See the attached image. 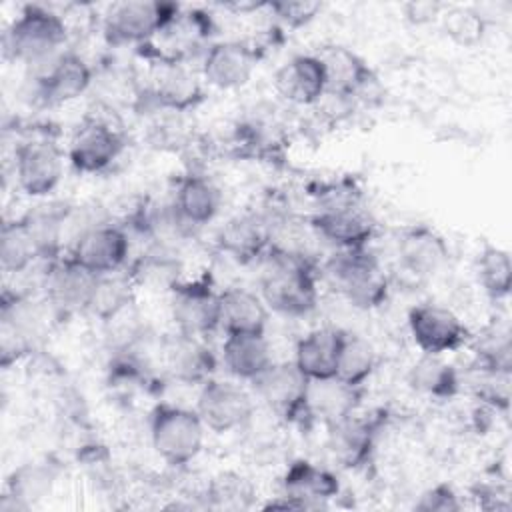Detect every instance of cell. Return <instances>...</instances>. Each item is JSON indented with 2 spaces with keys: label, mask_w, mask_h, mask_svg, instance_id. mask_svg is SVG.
Listing matches in <instances>:
<instances>
[{
  "label": "cell",
  "mask_w": 512,
  "mask_h": 512,
  "mask_svg": "<svg viewBox=\"0 0 512 512\" xmlns=\"http://www.w3.org/2000/svg\"><path fill=\"white\" fill-rule=\"evenodd\" d=\"M260 298L282 316H306L318 304V282L310 260L286 248H270L260 274Z\"/></svg>",
  "instance_id": "6da1fadb"
},
{
  "label": "cell",
  "mask_w": 512,
  "mask_h": 512,
  "mask_svg": "<svg viewBox=\"0 0 512 512\" xmlns=\"http://www.w3.org/2000/svg\"><path fill=\"white\" fill-rule=\"evenodd\" d=\"M66 38V24L56 12L28 4L4 34V56L40 68L64 52Z\"/></svg>",
  "instance_id": "7a4b0ae2"
},
{
  "label": "cell",
  "mask_w": 512,
  "mask_h": 512,
  "mask_svg": "<svg viewBox=\"0 0 512 512\" xmlns=\"http://www.w3.org/2000/svg\"><path fill=\"white\" fill-rule=\"evenodd\" d=\"M326 276L356 308H378L388 298V276L368 248L336 250L326 262Z\"/></svg>",
  "instance_id": "3957f363"
},
{
  "label": "cell",
  "mask_w": 512,
  "mask_h": 512,
  "mask_svg": "<svg viewBox=\"0 0 512 512\" xmlns=\"http://www.w3.org/2000/svg\"><path fill=\"white\" fill-rule=\"evenodd\" d=\"M204 422L196 410L158 404L150 416V440L156 454L170 466H186L204 446Z\"/></svg>",
  "instance_id": "277c9868"
},
{
  "label": "cell",
  "mask_w": 512,
  "mask_h": 512,
  "mask_svg": "<svg viewBox=\"0 0 512 512\" xmlns=\"http://www.w3.org/2000/svg\"><path fill=\"white\" fill-rule=\"evenodd\" d=\"M178 4L158 0L120 2L110 8L104 20V34L110 44H146L150 42L176 14Z\"/></svg>",
  "instance_id": "5b68a950"
},
{
  "label": "cell",
  "mask_w": 512,
  "mask_h": 512,
  "mask_svg": "<svg viewBox=\"0 0 512 512\" xmlns=\"http://www.w3.org/2000/svg\"><path fill=\"white\" fill-rule=\"evenodd\" d=\"M252 386L258 398L280 418L288 422H302L312 418L308 406L310 380L292 362H272Z\"/></svg>",
  "instance_id": "8992f818"
},
{
  "label": "cell",
  "mask_w": 512,
  "mask_h": 512,
  "mask_svg": "<svg viewBox=\"0 0 512 512\" xmlns=\"http://www.w3.org/2000/svg\"><path fill=\"white\" fill-rule=\"evenodd\" d=\"M170 292L172 320L180 334L204 338L220 328V292L210 280L178 282Z\"/></svg>",
  "instance_id": "52a82bcc"
},
{
  "label": "cell",
  "mask_w": 512,
  "mask_h": 512,
  "mask_svg": "<svg viewBox=\"0 0 512 512\" xmlns=\"http://www.w3.org/2000/svg\"><path fill=\"white\" fill-rule=\"evenodd\" d=\"M194 410L206 428L222 434L248 424L254 416V402L242 386L210 378L200 386Z\"/></svg>",
  "instance_id": "ba28073f"
},
{
  "label": "cell",
  "mask_w": 512,
  "mask_h": 512,
  "mask_svg": "<svg viewBox=\"0 0 512 512\" xmlns=\"http://www.w3.org/2000/svg\"><path fill=\"white\" fill-rule=\"evenodd\" d=\"M98 276L80 266L70 256L52 258L44 268L42 288L46 302L58 314H72L88 310L96 290Z\"/></svg>",
  "instance_id": "9c48e42d"
},
{
  "label": "cell",
  "mask_w": 512,
  "mask_h": 512,
  "mask_svg": "<svg viewBox=\"0 0 512 512\" xmlns=\"http://www.w3.org/2000/svg\"><path fill=\"white\" fill-rule=\"evenodd\" d=\"M124 138L114 122L100 116H88L74 132L68 158L78 172L96 174L106 170L122 152Z\"/></svg>",
  "instance_id": "30bf717a"
},
{
  "label": "cell",
  "mask_w": 512,
  "mask_h": 512,
  "mask_svg": "<svg viewBox=\"0 0 512 512\" xmlns=\"http://www.w3.org/2000/svg\"><path fill=\"white\" fill-rule=\"evenodd\" d=\"M408 326L422 354L442 356L458 350L468 340V330L446 306L424 302L410 310Z\"/></svg>",
  "instance_id": "8fae6325"
},
{
  "label": "cell",
  "mask_w": 512,
  "mask_h": 512,
  "mask_svg": "<svg viewBox=\"0 0 512 512\" xmlns=\"http://www.w3.org/2000/svg\"><path fill=\"white\" fill-rule=\"evenodd\" d=\"M128 252L130 240L124 228L94 224L72 242L68 256L96 276H104L118 272L128 260Z\"/></svg>",
  "instance_id": "7c38bea8"
},
{
  "label": "cell",
  "mask_w": 512,
  "mask_h": 512,
  "mask_svg": "<svg viewBox=\"0 0 512 512\" xmlns=\"http://www.w3.org/2000/svg\"><path fill=\"white\" fill-rule=\"evenodd\" d=\"M310 224L318 238L336 246V250L366 248L374 236L372 218L354 200L328 202L312 216Z\"/></svg>",
  "instance_id": "4fadbf2b"
},
{
  "label": "cell",
  "mask_w": 512,
  "mask_h": 512,
  "mask_svg": "<svg viewBox=\"0 0 512 512\" xmlns=\"http://www.w3.org/2000/svg\"><path fill=\"white\" fill-rule=\"evenodd\" d=\"M18 188L32 196H48L62 180V152L46 140L24 142L14 152Z\"/></svg>",
  "instance_id": "5bb4252c"
},
{
  "label": "cell",
  "mask_w": 512,
  "mask_h": 512,
  "mask_svg": "<svg viewBox=\"0 0 512 512\" xmlns=\"http://www.w3.org/2000/svg\"><path fill=\"white\" fill-rule=\"evenodd\" d=\"M36 92L44 104H64L84 94L92 82V70L76 52H60L48 64L36 68Z\"/></svg>",
  "instance_id": "9a60e30c"
},
{
  "label": "cell",
  "mask_w": 512,
  "mask_h": 512,
  "mask_svg": "<svg viewBox=\"0 0 512 512\" xmlns=\"http://www.w3.org/2000/svg\"><path fill=\"white\" fill-rule=\"evenodd\" d=\"M340 490L338 478L308 460H296L288 466L282 478L284 502L270 504L272 508H320L326 500L336 496Z\"/></svg>",
  "instance_id": "2e32d148"
},
{
  "label": "cell",
  "mask_w": 512,
  "mask_h": 512,
  "mask_svg": "<svg viewBox=\"0 0 512 512\" xmlns=\"http://www.w3.org/2000/svg\"><path fill=\"white\" fill-rule=\"evenodd\" d=\"M256 68V52L246 42H216L206 50L202 74L206 82L220 90L244 86Z\"/></svg>",
  "instance_id": "e0dca14e"
},
{
  "label": "cell",
  "mask_w": 512,
  "mask_h": 512,
  "mask_svg": "<svg viewBox=\"0 0 512 512\" xmlns=\"http://www.w3.org/2000/svg\"><path fill=\"white\" fill-rule=\"evenodd\" d=\"M274 88L292 104L310 106L320 102L326 94V78L318 56L300 54L290 58L274 74Z\"/></svg>",
  "instance_id": "ac0fdd59"
},
{
  "label": "cell",
  "mask_w": 512,
  "mask_h": 512,
  "mask_svg": "<svg viewBox=\"0 0 512 512\" xmlns=\"http://www.w3.org/2000/svg\"><path fill=\"white\" fill-rule=\"evenodd\" d=\"M316 56L324 68V96L350 98L374 80V74L368 68V64L356 52L344 46H324Z\"/></svg>",
  "instance_id": "d6986e66"
},
{
  "label": "cell",
  "mask_w": 512,
  "mask_h": 512,
  "mask_svg": "<svg viewBox=\"0 0 512 512\" xmlns=\"http://www.w3.org/2000/svg\"><path fill=\"white\" fill-rule=\"evenodd\" d=\"M344 332L336 328H318L298 340L294 364L310 380H328L336 376L338 354Z\"/></svg>",
  "instance_id": "ffe728a7"
},
{
  "label": "cell",
  "mask_w": 512,
  "mask_h": 512,
  "mask_svg": "<svg viewBox=\"0 0 512 512\" xmlns=\"http://www.w3.org/2000/svg\"><path fill=\"white\" fill-rule=\"evenodd\" d=\"M382 418H356L354 414L346 420L328 426L330 428V450L336 460H340L346 468L362 466L370 460L374 450L376 434Z\"/></svg>",
  "instance_id": "44dd1931"
},
{
  "label": "cell",
  "mask_w": 512,
  "mask_h": 512,
  "mask_svg": "<svg viewBox=\"0 0 512 512\" xmlns=\"http://www.w3.org/2000/svg\"><path fill=\"white\" fill-rule=\"evenodd\" d=\"M166 366L178 382L202 386L216 370V356L202 338L178 332L166 346Z\"/></svg>",
  "instance_id": "7402d4cb"
},
{
  "label": "cell",
  "mask_w": 512,
  "mask_h": 512,
  "mask_svg": "<svg viewBox=\"0 0 512 512\" xmlns=\"http://www.w3.org/2000/svg\"><path fill=\"white\" fill-rule=\"evenodd\" d=\"M172 206L192 230L212 222L220 210V190L200 174H188L176 184Z\"/></svg>",
  "instance_id": "603a6c76"
},
{
  "label": "cell",
  "mask_w": 512,
  "mask_h": 512,
  "mask_svg": "<svg viewBox=\"0 0 512 512\" xmlns=\"http://www.w3.org/2000/svg\"><path fill=\"white\" fill-rule=\"evenodd\" d=\"M268 306L246 288H226L220 292V328L224 334H264Z\"/></svg>",
  "instance_id": "cb8c5ba5"
},
{
  "label": "cell",
  "mask_w": 512,
  "mask_h": 512,
  "mask_svg": "<svg viewBox=\"0 0 512 512\" xmlns=\"http://www.w3.org/2000/svg\"><path fill=\"white\" fill-rule=\"evenodd\" d=\"M270 244V232L264 218L254 214H244L228 220L220 234L218 246L232 260L240 264H248L260 258Z\"/></svg>",
  "instance_id": "d4e9b609"
},
{
  "label": "cell",
  "mask_w": 512,
  "mask_h": 512,
  "mask_svg": "<svg viewBox=\"0 0 512 512\" xmlns=\"http://www.w3.org/2000/svg\"><path fill=\"white\" fill-rule=\"evenodd\" d=\"M226 370L238 380H256L274 360L264 334H226L222 344Z\"/></svg>",
  "instance_id": "484cf974"
},
{
  "label": "cell",
  "mask_w": 512,
  "mask_h": 512,
  "mask_svg": "<svg viewBox=\"0 0 512 512\" xmlns=\"http://www.w3.org/2000/svg\"><path fill=\"white\" fill-rule=\"evenodd\" d=\"M360 394H362V388L350 386L338 380L336 376L328 380L310 382V390H308L310 414L322 418L326 426H334L356 412Z\"/></svg>",
  "instance_id": "4316f807"
},
{
  "label": "cell",
  "mask_w": 512,
  "mask_h": 512,
  "mask_svg": "<svg viewBox=\"0 0 512 512\" xmlns=\"http://www.w3.org/2000/svg\"><path fill=\"white\" fill-rule=\"evenodd\" d=\"M448 258L444 240L428 226L410 228L400 242V260L416 276L434 274Z\"/></svg>",
  "instance_id": "83f0119b"
},
{
  "label": "cell",
  "mask_w": 512,
  "mask_h": 512,
  "mask_svg": "<svg viewBox=\"0 0 512 512\" xmlns=\"http://www.w3.org/2000/svg\"><path fill=\"white\" fill-rule=\"evenodd\" d=\"M38 258H44V254L28 218L6 222L0 234L2 270L8 274H20L28 270Z\"/></svg>",
  "instance_id": "f1b7e54d"
},
{
  "label": "cell",
  "mask_w": 512,
  "mask_h": 512,
  "mask_svg": "<svg viewBox=\"0 0 512 512\" xmlns=\"http://www.w3.org/2000/svg\"><path fill=\"white\" fill-rule=\"evenodd\" d=\"M408 384L428 398L448 400L458 394L460 378L456 368L440 356L422 354L408 372Z\"/></svg>",
  "instance_id": "f546056e"
},
{
  "label": "cell",
  "mask_w": 512,
  "mask_h": 512,
  "mask_svg": "<svg viewBox=\"0 0 512 512\" xmlns=\"http://www.w3.org/2000/svg\"><path fill=\"white\" fill-rule=\"evenodd\" d=\"M200 98L202 88L194 74L182 68V64H164V70L152 88V100L160 108L182 112L196 106Z\"/></svg>",
  "instance_id": "4dcf8cb0"
},
{
  "label": "cell",
  "mask_w": 512,
  "mask_h": 512,
  "mask_svg": "<svg viewBox=\"0 0 512 512\" xmlns=\"http://www.w3.org/2000/svg\"><path fill=\"white\" fill-rule=\"evenodd\" d=\"M376 368V352L368 340L356 334L344 332L338 364H336V378L362 388L364 382L372 376Z\"/></svg>",
  "instance_id": "1f68e13d"
},
{
  "label": "cell",
  "mask_w": 512,
  "mask_h": 512,
  "mask_svg": "<svg viewBox=\"0 0 512 512\" xmlns=\"http://www.w3.org/2000/svg\"><path fill=\"white\" fill-rule=\"evenodd\" d=\"M132 282H134L132 276H118L116 272L98 276L88 312H92L104 322L114 320L130 304Z\"/></svg>",
  "instance_id": "d6a6232c"
},
{
  "label": "cell",
  "mask_w": 512,
  "mask_h": 512,
  "mask_svg": "<svg viewBox=\"0 0 512 512\" xmlns=\"http://www.w3.org/2000/svg\"><path fill=\"white\" fill-rule=\"evenodd\" d=\"M478 282L492 300H502L510 294L512 262L510 254L498 246H486L478 256Z\"/></svg>",
  "instance_id": "836d02e7"
},
{
  "label": "cell",
  "mask_w": 512,
  "mask_h": 512,
  "mask_svg": "<svg viewBox=\"0 0 512 512\" xmlns=\"http://www.w3.org/2000/svg\"><path fill=\"white\" fill-rule=\"evenodd\" d=\"M442 28L454 44L470 48L484 38L486 18L474 6H452L442 12Z\"/></svg>",
  "instance_id": "e575fe53"
},
{
  "label": "cell",
  "mask_w": 512,
  "mask_h": 512,
  "mask_svg": "<svg viewBox=\"0 0 512 512\" xmlns=\"http://www.w3.org/2000/svg\"><path fill=\"white\" fill-rule=\"evenodd\" d=\"M52 474L48 468L34 464L24 466L14 472V476L8 482V492L4 496H10L16 500V508L26 510L30 506V500L44 496L50 490Z\"/></svg>",
  "instance_id": "d590c367"
},
{
  "label": "cell",
  "mask_w": 512,
  "mask_h": 512,
  "mask_svg": "<svg viewBox=\"0 0 512 512\" xmlns=\"http://www.w3.org/2000/svg\"><path fill=\"white\" fill-rule=\"evenodd\" d=\"M132 280L140 282H150L152 286H166L172 290L180 280H178V262L164 250H152L144 254L134 270H132Z\"/></svg>",
  "instance_id": "8d00e7d4"
},
{
  "label": "cell",
  "mask_w": 512,
  "mask_h": 512,
  "mask_svg": "<svg viewBox=\"0 0 512 512\" xmlns=\"http://www.w3.org/2000/svg\"><path fill=\"white\" fill-rule=\"evenodd\" d=\"M282 22H286L288 26L292 28H298V26H304L308 24L316 14L318 10L322 8L320 2H310V0H294V2H272V4H266Z\"/></svg>",
  "instance_id": "74e56055"
},
{
  "label": "cell",
  "mask_w": 512,
  "mask_h": 512,
  "mask_svg": "<svg viewBox=\"0 0 512 512\" xmlns=\"http://www.w3.org/2000/svg\"><path fill=\"white\" fill-rule=\"evenodd\" d=\"M460 508H462L460 500L448 484L432 486L416 502V510H422V512H456Z\"/></svg>",
  "instance_id": "f35d334b"
},
{
  "label": "cell",
  "mask_w": 512,
  "mask_h": 512,
  "mask_svg": "<svg viewBox=\"0 0 512 512\" xmlns=\"http://www.w3.org/2000/svg\"><path fill=\"white\" fill-rule=\"evenodd\" d=\"M442 4L430 2V0H416L404 4V16L414 24H426L442 16Z\"/></svg>",
  "instance_id": "ab89813d"
}]
</instances>
